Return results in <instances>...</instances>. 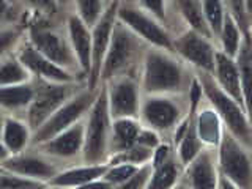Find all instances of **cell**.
Masks as SVG:
<instances>
[{
  "label": "cell",
  "mask_w": 252,
  "mask_h": 189,
  "mask_svg": "<svg viewBox=\"0 0 252 189\" xmlns=\"http://www.w3.org/2000/svg\"><path fill=\"white\" fill-rule=\"evenodd\" d=\"M110 131L112 117L109 112L107 89L102 87V90L96 94L85 125V144L82 153L87 164H102L110 144Z\"/></svg>",
  "instance_id": "6da1fadb"
},
{
  "label": "cell",
  "mask_w": 252,
  "mask_h": 189,
  "mask_svg": "<svg viewBox=\"0 0 252 189\" xmlns=\"http://www.w3.org/2000/svg\"><path fill=\"white\" fill-rule=\"evenodd\" d=\"M203 93L207 94L215 110L225 123L227 131L244 147H252V125L249 123V117L244 107L220 89L216 81H213L210 74H205L200 79Z\"/></svg>",
  "instance_id": "7a4b0ae2"
},
{
  "label": "cell",
  "mask_w": 252,
  "mask_h": 189,
  "mask_svg": "<svg viewBox=\"0 0 252 189\" xmlns=\"http://www.w3.org/2000/svg\"><path fill=\"white\" fill-rule=\"evenodd\" d=\"M183 71L178 62L162 51H148L144 66V90L148 94L172 93L181 89Z\"/></svg>",
  "instance_id": "3957f363"
},
{
  "label": "cell",
  "mask_w": 252,
  "mask_h": 189,
  "mask_svg": "<svg viewBox=\"0 0 252 189\" xmlns=\"http://www.w3.org/2000/svg\"><path fill=\"white\" fill-rule=\"evenodd\" d=\"M94 99H96V96H94V93L90 89L77 92L73 98L68 102H65V104L41 126V128L33 132L32 142H33L35 145H41L44 142H49L54 137H57L63 131L69 129L71 126H74L76 123L81 122V118L85 115V112H89L92 109Z\"/></svg>",
  "instance_id": "277c9868"
},
{
  "label": "cell",
  "mask_w": 252,
  "mask_h": 189,
  "mask_svg": "<svg viewBox=\"0 0 252 189\" xmlns=\"http://www.w3.org/2000/svg\"><path fill=\"white\" fill-rule=\"evenodd\" d=\"M35 99L29 107V126L32 132L38 131L57 110L74 96L73 84H54L39 79L35 87Z\"/></svg>",
  "instance_id": "5b68a950"
},
{
  "label": "cell",
  "mask_w": 252,
  "mask_h": 189,
  "mask_svg": "<svg viewBox=\"0 0 252 189\" xmlns=\"http://www.w3.org/2000/svg\"><path fill=\"white\" fill-rule=\"evenodd\" d=\"M219 169L238 189H252V164L243 145L227 129L219 144Z\"/></svg>",
  "instance_id": "8992f818"
},
{
  "label": "cell",
  "mask_w": 252,
  "mask_h": 189,
  "mask_svg": "<svg viewBox=\"0 0 252 189\" xmlns=\"http://www.w3.org/2000/svg\"><path fill=\"white\" fill-rule=\"evenodd\" d=\"M117 18L134 35L144 38L145 41L156 46L158 49L173 51V43L167 32L155 21L153 16H150L145 10H142L139 5L134 6V5L120 3L118 5Z\"/></svg>",
  "instance_id": "52a82bcc"
},
{
  "label": "cell",
  "mask_w": 252,
  "mask_h": 189,
  "mask_svg": "<svg viewBox=\"0 0 252 189\" xmlns=\"http://www.w3.org/2000/svg\"><path fill=\"white\" fill-rule=\"evenodd\" d=\"M136 35L117 18V24L114 27L104 65H102L101 71V82L106 84L109 81H114V77H117L129 65L134 57V52H136Z\"/></svg>",
  "instance_id": "ba28073f"
},
{
  "label": "cell",
  "mask_w": 252,
  "mask_h": 189,
  "mask_svg": "<svg viewBox=\"0 0 252 189\" xmlns=\"http://www.w3.org/2000/svg\"><path fill=\"white\" fill-rule=\"evenodd\" d=\"M120 3H107V8L99 22L92 30L93 38V52H92V73L89 76V89L93 92L101 82V71L104 65V59L112 38V32L117 24V13Z\"/></svg>",
  "instance_id": "9c48e42d"
},
{
  "label": "cell",
  "mask_w": 252,
  "mask_h": 189,
  "mask_svg": "<svg viewBox=\"0 0 252 189\" xmlns=\"http://www.w3.org/2000/svg\"><path fill=\"white\" fill-rule=\"evenodd\" d=\"M30 43L39 54H43L46 59H49L63 69L68 71L74 65H79L71 43L66 41L59 32L47 29H32Z\"/></svg>",
  "instance_id": "30bf717a"
},
{
  "label": "cell",
  "mask_w": 252,
  "mask_h": 189,
  "mask_svg": "<svg viewBox=\"0 0 252 189\" xmlns=\"http://www.w3.org/2000/svg\"><path fill=\"white\" fill-rule=\"evenodd\" d=\"M173 51H177L183 59L205 69L207 73H215L218 51H215L208 38L195 33L192 30H188L173 43Z\"/></svg>",
  "instance_id": "8fae6325"
},
{
  "label": "cell",
  "mask_w": 252,
  "mask_h": 189,
  "mask_svg": "<svg viewBox=\"0 0 252 189\" xmlns=\"http://www.w3.org/2000/svg\"><path fill=\"white\" fill-rule=\"evenodd\" d=\"M109 112L112 120L118 118H136L139 112V92L137 85L128 77L112 81L107 89Z\"/></svg>",
  "instance_id": "7c38bea8"
},
{
  "label": "cell",
  "mask_w": 252,
  "mask_h": 189,
  "mask_svg": "<svg viewBox=\"0 0 252 189\" xmlns=\"http://www.w3.org/2000/svg\"><path fill=\"white\" fill-rule=\"evenodd\" d=\"M18 59L26 66L30 74L38 76L41 81L54 82V84H73L74 77L66 69L57 66L49 59H46L43 54H39L33 44L29 43L22 47L18 54Z\"/></svg>",
  "instance_id": "4fadbf2b"
},
{
  "label": "cell",
  "mask_w": 252,
  "mask_h": 189,
  "mask_svg": "<svg viewBox=\"0 0 252 189\" xmlns=\"http://www.w3.org/2000/svg\"><path fill=\"white\" fill-rule=\"evenodd\" d=\"M2 170L11 172L14 175H21L30 180L41 181V183H44V181L49 183L59 173L57 167L52 162L32 155H14L8 158L6 161L2 162Z\"/></svg>",
  "instance_id": "5bb4252c"
},
{
  "label": "cell",
  "mask_w": 252,
  "mask_h": 189,
  "mask_svg": "<svg viewBox=\"0 0 252 189\" xmlns=\"http://www.w3.org/2000/svg\"><path fill=\"white\" fill-rule=\"evenodd\" d=\"M142 118L153 131H167L178 123L180 109L173 101L164 96H152L145 99L140 109Z\"/></svg>",
  "instance_id": "9a60e30c"
},
{
  "label": "cell",
  "mask_w": 252,
  "mask_h": 189,
  "mask_svg": "<svg viewBox=\"0 0 252 189\" xmlns=\"http://www.w3.org/2000/svg\"><path fill=\"white\" fill-rule=\"evenodd\" d=\"M85 144V125L82 122L71 126L69 129L63 131L57 137L49 142L38 145L39 150L47 156L55 158H73L79 152H84Z\"/></svg>",
  "instance_id": "2e32d148"
},
{
  "label": "cell",
  "mask_w": 252,
  "mask_h": 189,
  "mask_svg": "<svg viewBox=\"0 0 252 189\" xmlns=\"http://www.w3.org/2000/svg\"><path fill=\"white\" fill-rule=\"evenodd\" d=\"M68 36L77 59L79 68L85 74L92 73V52H93V38L92 30L85 26L77 14H71L68 19Z\"/></svg>",
  "instance_id": "e0dca14e"
},
{
  "label": "cell",
  "mask_w": 252,
  "mask_h": 189,
  "mask_svg": "<svg viewBox=\"0 0 252 189\" xmlns=\"http://www.w3.org/2000/svg\"><path fill=\"white\" fill-rule=\"evenodd\" d=\"M215 81L222 89L228 96L233 98L241 107H244V98L241 90V81L236 62L227 57L224 52H216V63H215ZM246 110V107H244Z\"/></svg>",
  "instance_id": "ac0fdd59"
},
{
  "label": "cell",
  "mask_w": 252,
  "mask_h": 189,
  "mask_svg": "<svg viewBox=\"0 0 252 189\" xmlns=\"http://www.w3.org/2000/svg\"><path fill=\"white\" fill-rule=\"evenodd\" d=\"M109 167H110L109 164H85L81 165V167H73L59 172L47 185L55 188H63V189L66 188L76 189L79 186L90 183V181L102 178L109 170Z\"/></svg>",
  "instance_id": "d6986e66"
},
{
  "label": "cell",
  "mask_w": 252,
  "mask_h": 189,
  "mask_svg": "<svg viewBox=\"0 0 252 189\" xmlns=\"http://www.w3.org/2000/svg\"><path fill=\"white\" fill-rule=\"evenodd\" d=\"M188 181L191 189H216L218 172L208 152H200L199 156L188 165Z\"/></svg>",
  "instance_id": "ffe728a7"
},
{
  "label": "cell",
  "mask_w": 252,
  "mask_h": 189,
  "mask_svg": "<svg viewBox=\"0 0 252 189\" xmlns=\"http://www.w3.org/2000/svg\"><path fill=\"white\" fill-rule=\"evenodd\" d=\"M236 66H238L241 90L244 98V107L249 120L252 118V38L251 33L243 36V43L240 47V52L236 55Z\"/></svg>",
  "instance_id": "44dd1931"
},
{
  "label": "cell",
  "mask_w": 252,
  "mask_h": 189,
  "mask_svg": "<svg viewBox=\"0 0 252 189\" xmlns=\"http://www.w3.org/2000/svg\"><path fill=\"white\" fill-rule=\"evenodd\" d=\"M142 128L136 118H118L112 120V131H110L109 150L114 155L126 152V150L137 145V137Z\"/></svg>",
  "instance_id": "7402d4cb"
},
{
  "label": "cell",
  "mask_w": 252,
  "mask_h": 189,
  "mask_svg": "<svg viewBox=\"0 0 252 189\" xmlns=\"http://www.w3.org/2000/svg\"><path fill=\"white\" fill-rule=\"evenodd\" d=\"M30 126L22 123L11 117L3 118V129H2V145L14 155H21V152L27 147L30 140Z\"/></svg>",
  "instance_id": "603a6c76"
},
{
  "label": "cell",
  "mask_w": 252,
  "mask_h": 189,
  "mask_svg": "<svg viewBox=\"0 0 252 189\" xmlns=\"http://www.w3.org/2000/svg\"><path fill=\"white\" fill-rule=\"evenodd\" d=\"M220 117L215 109H203L195 118V129L202 144L207 145H219L222 137V128H220Z\"/></svg>",
  "instance_id": "cb8c5ba5"
},
{
  "label": "cell",
  "mask_w": 252,
  "mask_h": 189,
  "mask_svg": "<svg viewBox=\"0 0 252 189\" xmlns=\"http://www.w3.org/2000/svg\"><path fill=\"white\" fill-rule=\"evenodd\" d=\"M35 87L32 84H19L0 89V104L3 109L18 110L22 107H30L35 99Z\"/></svg>",
  "instance_id": "d4e9b609"
},
{
  "label": "cell",
  "mask_w": 252,
  "mask_h": 189,
  "mask_svg": "<svg viewBox=\"0 0 252 189\" xmlns=\"http://www.w3.org/2000/svg\"><path fill=\"white\" fill-rule=\"evenodd\" d=\"M178 178H180V165L175 158L172 156L161 167L153 169V173L150 177L145 189H173L177 186Z\"/></svg>",
  "instance_id": "484cf974"
},
{
  "label": "cell",
  "mask_w": 252,
  "mask_h": 189,
  "mask_svg": "<svg viewBox=\"0 0 252 189\" xmlns=\"http://www.w3.org/2000/svg\"><path fill=\"white\" fill-rule=\"evenodd\" d=\"M243 36L244 33L240 30V27L236 26L235 19L230 16V13L225 11V18H224V26L222 32H220V44H222V52L230 59H236V55L240 52V47L243 43Z\"/></svg>",
  "instance_id": "4316f807"
},
{
  "label": "cell",
  "mask_w": 252,
  "mask_h": 189,
  "mask_svg": "<svg viewBox=\"0 0 252 189\" xmlns=\"http://www.w3.org/2000/svg\"><path fill=\"white\" fill-rule=\"evenodd\" d=\"M200 145L202 142L197 136L195 129V118L194 115H189V125L188 129L183 134V137L178 142V158L180 162L183 165H189L200 153Z\"/></svg>",
  "instance_id": "83f0119b"
},
{
  "label": "cell",
  "mask_w": 252,
  "mask_h": 189,
  "mask_svg": "<svg viewBox=\"0 0 252 189\" xmlns=\"http://www.w3.org/2000/svg\"><path fill=\"white\" fill-rule=\"evenodd\" d=\"M177 6L181 11V14H183V18L186 19V22L191 26L192 32H195V33H199L208 39L213 36L208 29L207 19H205L200 2H192V0H189V2H178Z\"/></svg>",
  "instance_id": "f1b7e54d"
},
{
  "label": "cell",
  "mask_w": 252,
  "mask_h": 189,
  "mask_svg": "<svg viewBox=\"0 0 252 189\" xmlns=\"http://www.w3.org/2000/svg\"><path fill=\"white\" fill-rule=\"evenodd\" d=\"M30 79V71L22 65L18 57H5L2 62V69H0V85L10 87L27 84Z\"/></svg>",
  "instance_id": "f546056e"
},
{
  "label": "cell",
  "mask_w": 252,
  "mask_h": 189,
  "mask_svg": "<svg viewBox=\"0 0 252 189\" xmlns=\"http://www.w3.org/2000/svg\"><path fill=\"white\" fill-rule=\"evenodd\" d=\"M153 150L142 147V145H134L132 148L126 150V152L112 155L110 158V164H134V165H145L148 164V161L153 159Z\"/></svg>",
  "instance_id": "4dcf8cb0"
},
{
  "label": "cell",
  "mask_w": 252,
  "mask_h": 189,
  "mask_svg": "<svg viewBox=\"0 0 252 189\" xmlns=\"http://www.w3.org/2000/svg\"><path fill=\"white\" fill-rule=\"evenodd\" d=\"M202 10L207 19L208 29L213 36H220L224 26V18H225V3L220 2H200Z\"/></svg>",
  "instance_id": "1f68e13d"
},
{
  "label": "cell",
  "mask_w": 252,
  "mask_h": 189,
  "mask_svg": "<svg viewBox=\"0 0 252 189\" xmlns=\"http://www.w3.org/2000/svg\"><path fill=\"white\" fill-rule=\"evenodd\" d=\"M77 16L81 18V21L85 24L90 30L94 29V26L99 22V19L104 14L107 3L102 2H77Z\"/></svg>",
  "instance_id": "d6a6232c"
},
{
  "label": "cell",
  "mask_w": 252,
  "mask_h": 189,
  "mask_svg": "<svg viewBox=\"0 0 252 189\" xmlns=\"http://www.w3.org/2000/svg\"><path fill=\"white\" fill-rule=\"evenodd\" d=\"M140 167L142 165H134V164H114V165H110L109 170L106 172V175L102 178L109 181L110 185H114L115 188H118L125 185Z\"/></svg>",
  "instance_id": "836d02e7"
},
{
  "label": "cell",
  "mask_w": 252,
  "mask_h": 189,
  "mask_svg": "<svg viewBox=\"0 0 252 189\" xmlns=\"http://www.w3.org/2000/svg\"><path fill=\"white\" fill-rule=\"evenodd\" d=\"M43 185L44 183L41 181L14 175V173L6 170H2V177H0V189H38Z\"/></svg>",
  "instance_id": "e575fe53"
},
{
  "label": "cell",
  "mask_w": 252,
  "mask_h": 189,
  "mask_svg": "<svg viewBox=\"0 0 252 189\" xmlns=\"http://www.w3.org/2000/svg\"><path fill=\"white\" fill-rule=\"evenodd\" d=\"M152 173H153V167H152V164H145V165H142V167L134 173V175L126 181L125 185L122 186H118L115 189H145L147 185H148V180L150 177H152Z\"/></svg>",
  "instance_id": "d590c367"
},
{
  "label": "cell",
  "mask_w": 252,
  "mask_h": 189,
  "mask_svg": "<svg viewBox=\"0 0 252 189\" xmlns=\"http://www.w3.org/2000/svg\"><path fill=\"white\" fill-rule=\"evenodd\" d=\"M202 84L200 81H192L191 84V89H189V115H194L197 107L200 104V99H202Z\"/></svg>",
  "instance_id": "8d00e7d4"
},
{
  "label": "cell",
  "mask_w": 252,
  "mask_h": 189,
  "mask_svg": "<svg viewBox=\"0 0 252 189\" xmlns=\"http://www.w3.org/2000/svg\"><path fill=\"white\" fill-rule=\"evenodd\" d=\"M137 145L142 147H147V148H152L155 150L156 147H159V139H158V134L153 129H142L139 137H137Z\"/></svg>",
  "instance_id": "74e56055"
},
{
  "label": "cell",
  "mask_w": 252,
  "mask_h": 189,
  "mask_svg": "<svg viewBox=\"0 0 252 189\" xmlns=\"http://www.w3.org/2000/svg\"><path fill=\"white\" fill-rule=\"evenodd\" d=\"M172 158L170 155V147L169 145H159L155 148V153H153V159H152V167L156 169V167H161L162 164H165L169 159Z\"/></svg>",
  "instance_id": "f35d334b"
},
{
  "label": "cell",
  "mask_w": 252,
  "mask_h": 189,
  "mask_svg": "<svg viewBox=\"0 0 252 189\" xmlns=\"http://www.w3.org/2000/svg\"><path fill=\"white\" fill-rule=\"evenodd\" d=\"M139 6L142 10H145L147 13H153V16L159 19H164V11H165V5L159 3V2H142L139 3Z\"/></svg>",
  "instance_id": "ab89813d"
},
{
  "label": "cell",
  "mask_w": 252,
  "mask_h": 189,
  "mask_svg": "<svg viewBox=\"0 0 252 189\" xmlns=\"http://www.w3.org/2000/svg\"><path fill=\"white\" fill-rule=\"evenodd\" d=\"M76 189H115V186L110 185L109 181H106L104 178H99V180L90 181V183H87L84 186H79Z\"/></svg>",
  "instance_id": "60d3db41"
},
{
  "label": "cell",
  "mask_w": 252,
  "mask_h": 189,
  "mask_svg": "<svg viewBox=\"0 0 252 189\" xmlns=\"http://www.w3.org/2000/svg\"><path fill=\"white\" fill-rule=\"evenodd\" d=\"M16 39V33H13V30L11 32H3L2 33V38H0V46H2V52L5 54L8 51V47H10V43L14 41Z\"/></svg>",
  "instance_id": "b9f144b4"
},
{
  "label": "cell",
  "mask_w": 252,
  "mask_h": 189,
  "mask_svg": "<svg viewBox=\"0 0 252 189\" xmlns=\"http://www.w3.org/2000/svg\"><path fill=\"white\" fill-rule=\"evenodd\" d=\"M219 189H238L233 183H230L225 177H220L219 180Z\"/></svg>",
  "instance_id": "7bdbcfd3"
},
{
  "label": "cell",
  "mask_w": 252,
  "mask_h": 189,
  "mask_svg": "<svg viewBox=\"0 0 252 189\" xmlns=\"http://www.w3.org/2000/svg\"><path fill=\"white\" fill-rule=\"evenodd\" d=\"M244 10H246L248 24L252 27V2H246V3H244Z\"/></svg>",
  "instance_id": "ee69618b"
},
{
  "label": "cell",
  "mask_w": 252,
  "mask_h": 189,
  "mask_svg": "<svg viewBox=\"0 0 252 189\" xmlns=\"http://www.w3.org/2000/svg\"><path fill=\"white\" fill-rule=\"evenodd\" d=\"M38 189H63V188H55V186H51V185H43L41 188Z\"/></svg>",
  "instance_id": "f6af8a7d"
},
{
  "label": "cell",
  "mask_w": 252,
  "mask_h": 189,
  "mask_svg": "<svg viewBox=\"0 0 252 189\" xmlns=\"http://www.w3.org/2000/svg\"><path fill=\"white\" fill-rule=\"evenodd\" d=\"M173 189H191V188H189L188 185H177Z\"/></svg>",
  "instance_id": "bcb514c9"
},
{
  "label": "cell",
  "mask_w": 252,
  "mask_h": 189,
  "mask_svg": "<svg viewBox=\"0 0 252 189\" xmlns=\"http://www.w3.org/2000/svg\"><path fill=\"white\" fill-rule=\"evenodd\" d=\"M249 33H252V29H251V32H249Z\"/></svg>",
  "instance_id": "7dc6e473"
}]
</instances>
